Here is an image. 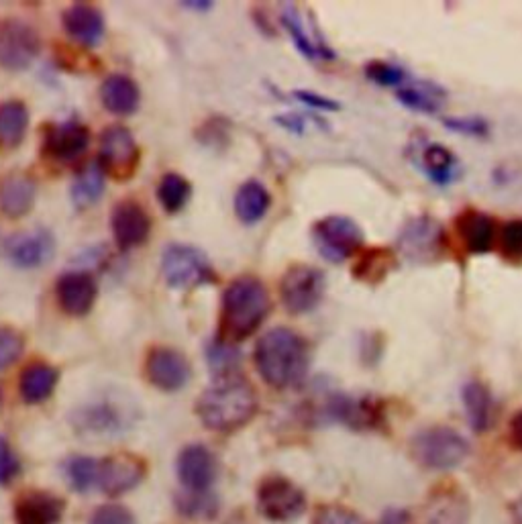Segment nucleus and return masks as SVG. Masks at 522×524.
<instances>
[{
	"instance_id": "72a5a7b5",
	"label": "nucleus",
	"mask_w": 522,
	"mask_h": 524,
	"mask_svg": "<svg viewBox=\"0 0 522 524\" xmlns=\"http://www.w3.org/2000/svg\"><path fill=\"white\" fill-rule=\"evenodd\" d=\"M190 194H192L190 182L184 176L174 174V172L162 176L158 184V200L164 206V211L170 215H176L182 211L190 200Z\"/></svg>"
},
{
	"instance_id": "c03bdc74",
	"label": "nucleus",
	"mask_w": 522,
	"mask_h": 524,
	"mask_svg": "<svg viewBox=\"0 0 522 524\" xmlns=\"http://www.w3.org/2000/svg\"><path fill=\"white\" fill-rule=\"evenodd\" d=\"M447 129L459 133V135H467V137H484L488 133V123L480 117H459V119H447L445 121Z\"/></svg>"
},
{
	"instance_id": "f8f14e48",
	"label": "nucleus",
	"mask_w": 522,
	"mask_h": 524,
	"mask_svg": "<svg viewBox=\"0 0 522 524\" xmlns=\"http://www.w3.org/2000/svg\"><path fill=\"white\" fill-rule=\"evenodd\" d=\"M145 476V463L129 453L111 455L98 461V488L109 494L119 496L133 490Z\"/></svg>"
},
{
	"instance_id": "a878e982",
	"label": "nucleus",
	"mask_w": 522,
	"mask_h": 524,
	"mask_svg": "<svg viewBox=\"0 0 522 524\" xmlns=\"http://www.w3.org/2000/svg\"><path fill=\"white\" fill-rule=\"evenodd\" d=\"M270 206H272V194L257 180L245 182L235 194V215L245 225L259 223L270 211Z\"/></svg>"
},
{
	"instance_id": "7ed1b4c3",
	"label": "nucleus",
	"mask_w": 522,
	"mask_h": 524,
	"mask_svg": "<svg viewBox=\"0 0 522 524\" xmlns=\"http://www.w3.org/2000/svg\"><path fill=\"white\" fill-rule=\"evenodd\" d=\"M272 300L264 282L243 276L233 280L223 292L219 339L239 343L253 335L270 314Z\"/></svg>"
},
{
	"instance_id": "39448f33",
	"label": "nucleus",
	"mask_w": 522,
	"mask_h": 524,
	"mask_svg": "<svg viewBox=\"0 0 522 524\" xmlns=\"http://www.w3.org/2000/svg\"><path fill=\"white\" fill-rule=\"evenodd\" d=\"M162 274L172 288H194L200 284H213L217 274L208 257L192 245L172 243L162 255Z\"/></svg>"
},
{
	"instance_id": "f257e3e1",
	"label": "nucleus",
	"mask_w": 522,
	"mask_h": 524,
	"mask_svg": "<svg viewBox=\"0 0 522 524\" xmlns=\"http://www.w3.org/2000/svg\"><path fill=\"white\" fill-rule=\"evenodd\" d=\"M255 368L266 384L286 390L298 386L308 372L310 353L306 341L286 327H276L255 343Z\"/></svg>"
},
{
	"instance_id": "37998d69",
	"label": "nucleus",
	"mask_w": 522,
	"mask_h": 524,
	"mask_svg": "<svg viewBox=\"0 0 522 524\" xmlns=\"http://www.w3.org/2000/svg\"><path fill=\"white\" fill-rule=\"evenodd\" d=\"M19 471H21L19 457L15 455L9 441L0 437V486L11 484L19 476Z\"/></svg>"
},
{
	"instance_id": "1a4fd4ad",
	"label": "nucleus",
	"mask_w": 522,
	"mask_h": 524,
	"mask_svg": "<svg viewBox=\"0 0 522 524\" xmlns=\"http://www.w3.org/2000/svg\"><path fill=\"white\" fill-rule=\"evenodd\" d=\"M41 51L39 33L19 21L7 19L0 23V68L9 72L27 70Z\"/></svg>"
},
{
	"instance_id": "4be33fe9",
	"label": "nucleus",
	"mask_w": 522,
	"mask_h": 524,
	"mask_svg": "<svg viewBox=\"0 0 522 524\" xmlns=\"http://www.w3.org/2000/svg\"><path fill=\"white\" fill-rule=\"evenodd\" d=\"M66 33L84 47H94L104 37V17L102 13L86 3H76L68 7L62 15Z\"/></svg>"
},
{
	"instance_id": "5701e85b",
	"label": "nucleus",
	"mask_w": 522,
	"mask_h": 524,
	"mask_svg": "<svg viewBox=\"0 0 522 524\" xmlns=\"http://www.w3.org/2000/svg\"><path fill=\"white\" fill-rule=\"evenodd\" d=\"M64 514V502L45 492H29L17 500V524H58Z\"/></svg>"
},
{
	"instance_id": "a211bd4d",
	"label": "nucleus",
	"mask_w": 522,
	"mask_h": 524,
	"mask_svg": "<svg viewBox=\"0 0 522 524\" xmlns=\"http://www.w3.org/2000/svg\"><path fill=\"white\" fill-rule=\"evenodd\" d=\"M74 425L78 427L80 433H86V435L111 437V435L125 431L127 416H125V410L119 408V404L102 400V402H94V404L80 408L74 416Z\"/></svg>"
},
{
	"instance_id": "c85d7f7f",
	"label": "nucleus",
	"mask_w": 522,
	"mask_h": 524,
	"mask_svg": "<svg viewBox=\"0 0 522 524\" xmlns=\"http://www.w3.org/2000/svg\"><path fill=\"white\" fill-rule=\"evenodd\" d=\"M463 406L467 421L474 431L482 433L490 427L492 421V396L482 382H467L463 386Z\"/></svg>"
},
{
	"instance_id": "473e14b6",
	"label": "nucleus",
	"mask_w": 522,
	"mask_h": 524,
	"mask_svg": "<svg viewBox=\"0 0 522 524\" xmlns=\"http://www.w3.org/2000/svg\"><path fill=\"white\" fill-rule=\"evenodd\" d=\"M394 255L386 247H374L365 251L353 268V276L361 282L378 284L386 278V274L392 270Z\"/></svg>"
},
{
	"instance_id": "20e7f679",
	"label": "nucleus",
	"mask_w": 522,
	"mask_h": 524,
	"mask_svg": "<svg viewBox=\"0 0 522 524\" xmlns=\"http://www.w3.org/2000/svg\"><path fill=\"white\" fill-rule=\"evenodd\" d=\"M412 457L427 469H453L469 455V443L457 431L447 427L425 429L410 443Z\"/></svg>"
},
{
	"instance_id": "49530a36",
	"label": "nucleus",
	"mask_w": 522,
	"mask_h": 524,
	"mask_svg": "<svg viewBox=\"0 0 522 524\" xmlns=\"http://www.w3.org/2000/svg\"><path fill=\"white\" fill-rule=\"evenodd\" d=\"M510 439H512V443L522 451V410H518L516 416L512 418V423H510Z\"/></svg>"
},
{
	"instance_id": "603ef678",
	"label": "nucleus",
	"mask_w": 522,
	"mask_h": 524,
	"mask_svg": "<svg viewBox=\"0 0 522 524\" xmlns=\"http://www.w3.org/2000/svg\"><path fill=\"white\" fill-rule=\"evenodd\" d=\"M3 402H5V390L3 384H0V408H3Z\"/></svg>"
},
{
	"instance_id": "f3484780",
	"label": "nucleus",
	"mask_w": 522,
	"mask_h": 524,
	"mask_svg": "<svg viewBox=\"0 0 522 524\" xmlns=\"http://www.w3.org/2000/svg\"><path fill=\"white\" fill-rule=\"evenodd\" d=\"M56 296L60 308L70 317H86L96 302L98 286L88 272H68L60 276Z\"/></svg>"
},
{
	"instance_id": "7c9ffc66",
	"label": "nucleus",
	"mask_w": 522,
	"mask_h": 524,
	"mask_svg": "<svg viewBox=\"0 0 522 524\" xmlns=\"http://www.w3.org/2000/svg\"><path fill=\"white\" fill-rule=\"evenodd\" d=\"M423 164L427 176L439 186L451 184L459 172L457 157L445 145L439 143H433L423 151Z\"/></svg>"
},
{
	"instance_id": "c756f323",
	"label": "nucleus",
	"mask_w": 522,
	"mask_h": 524,
	"mask_svg": "<svg viewBox=\"0 0 522 524\" xmlns=\"http://www.w3.org/2000/svg\"><path fill=\"white\" fill-rule=\"evenodd\" d=\"M104 184H107V174L102 172L100 164L94 162L90 166H84L72 184V200L78 208H88L98 202V198L104 192Z\"/></svg>"
},
{
	"instance_id": "e433bc0d",
	"label": "nucleus",
	"mask_w": 522,
	"mask_h": 524,
	"mask_svg": "<svg viewBox=\"0 0 522 524\" xmlns=\"http://www.w3.org/2000/svg\"><path fill=\"white\" fill-rule=\"evenodd\" d=\"M178 510L190 518H213L217 514V500L208 492H188L178 496Z\"/></svg>"
},
{
	"instance_id": "a19ab883",
	"label": "nucleus",
	"mask_w": 522,
	"mask_h": 524,
	"mask_svg": "<svg viewBox=\"0 0 522 524\" xmlns=\"http://www.w3.org/2000/svg\"><path fill=\"white\" fill-rule=\"evenodd\" d=\"M312 524H363V520L359 514H355L349 508L327 504L315 512V516H312Z\"/></svg>"
},
{
	"instance_id": "dca6fc26",
	"label": "nucleus",
	"mask_w": 522,
	"mask_h": 524,
	"mask_svg": "<svg viewBox=\"0 0 522 524\" xmlns=\"http://www.w3.org/2000/svg\"><path fill=\"white\" fill-rule=\"evenodd\" d=\"M115 241L121 249H133L147 241L151 233V219L145 208L135 200H121L111 215Z\"/></svg>"
},
{
	"instance_id": "f03ea898",
	"label": "nucleus",
	"mask_w": 522,
	"mask_h": 524,
	"mask_svg": "<svg viewBox=\"0 0 522 524\" xmlns=\"http://www.w3.org/2000/svg\"><path fill=\"white\" fill-rule=\"evenodd\" d=\"M257 412V396L253 386L241 376L219 378L204 390L196 402V414L206 429L215 433H231L247 425Z\"/></svg>"
},
{
	"instance_id": "bb28decb",
	"label": "nucleus",
	"mask_w": 522,
	"mask_h": 524,
	"mask_svg": "<svg viewBox=\"0 0 522 524\" xmlns=\"http://www.w3.org/2000/svg\"><path fill=\"white\" fill-rule=\"evenodd\" d=\"M29 127V111L21 100L0 104V149H15L23 143Z\"/></svg>"
},
{
	"instance_id": "cd10ccee",
	"label": "nucleus",
	"mask_w": 522,
	"mask_h": 524,
	"mask_svg": "<svg viewBox=\"0 0 522 524\" xmlns=\"http://www.w3.org/2000/svg\"><path fill=\"white\" fill-rule=\"evenodd\" d=\"M282 23L288 29V33L292 35V41H294V45L298 47L302 56H306L310 60H321V58L333 60L335 58L333 51L321 39L308 35V31L302 23V17L294 7H286V11L282 15Z\"/></svg>"
},
{
	"instance_id": "09e8293b",
	"label": "nucleus",
	"mask_w": 522,
	"mask_h": 524,
	"mask_svg": "<svg viewBox=\"0 0 522 524\" xmlns=\"http://www.w3.org/2000/svg\"><path fill=\"white\" fill-rule=\"evenodd\" d=\"M382 524H406V514L402 510H390L382 518Z\"/></svg>"
},
{
	"instance_id": "de8ad7c7",
	"label": "nucleus",
	"mask_w": 522,
	"mask_h": 524,
	"mask_svg": "<svg viewBox=\"0 0 522 524\" xmlns=\"http://www.w3.org/2000/svg\"><path fill=\"white\" fill-rule=\"evenodd\" d=\"M278 123H282L286 129L296 131V133H302L304 129V121L300 117H278Z\"/></svg>"
},
{
	"instance_id": "6e6552de",
	"label": "nucleus",
	"mask_w": 522,
	"mask_h": 524,
	"mask_svg": "<svg viewBox=\"0 0 522 524\" xmlns=\"http://www.w3.org/2000/svg\"><path fill=\"white\" fill-rule=\"evenodd\" d=\"M327 290V278L321 270L298 264L280 280V298L290 314H306L315 310Z\"/></svg>"
},
{
	"instance_id": "79ce46f5",
	"label": "nucleus",
	"mask_w": 522,
	"mask_h": 524,
	"mask_svg": "<svg viewBox=\"0 0 522 524\" xmlns=\"http://www.w3.org/2000/svg\"><path fill=\"white\" fill-rule=\"evenodd\" d=\"M90 524H137V520L125 506L107 504L94 510Z\"/></svg>"
},
{
	"instance_id": "393cba45",
	"label": "nucleus",
	"mask_w": 522,
	"mask_h": 524,
	"mask_svg": "<svg viewBox=\"0 0 522 524\" xmlns=\"http://www.w3.org/2000/svg\"><path fill=\"white\" fill-rule=\"evenodd\" d=\"M58 370L51 368L49 363L35 361L21 372L19 378V394L23 402L27 404H41L45 402L51 394H54L58 386Z\"/></svg>"
},
{
	"instance_id": "ea45409f",
	"label": "nucleus",
	"mask_w": 522,
	"mask_h": 524,
	"mask_svg": "<svg viewBox=\"0 0 522 524\" xmlns=\"http://www.w3.org/2000/svg\"><path fill=\"white\" fill-rule=\"evenodd\" d=\"M498 247L502 249L504 259L512 264L522 261V221L506 223L498 233Z\"/></svg>"
},
{
	"instance_id": "b1692460",
	"label": "nucleus",
	"mask_w": 522,
	"mask_h": 524,
	"mask_svg": "<svg viewBox=\"0 0 522 524\" xmlns=\"http://www.w3.org/2000/svg\"><path fill=\"white\" fill-rule=\"evenodd\" d=\"M100 100L104 104V109H107L109 113L127 117L139 109L141 92H139V86L129 76L113 74L102 82Z\"/></svg>"
},
{
	"instance_id": "a18cd8bd",
	"label": "nucleus",
	"mask_w": 522,
	"mask_h": 524,
	"mask_svg": "<svg viewBox=\"0 0 522 524\" xmlns=\"http://www.w3.org/2000/svg\"><path fill=\"white\" fill-rule=\"evenodd\" d=\"M294 96H296L300 102L308 104V107H312V109H321V111H339V109H341L335 100H331V98H327V96H321V94H315V92L298 90V92H294Z\"/></svg>"
},
{
	"instance_id": "6ab92c4d",
	"label": "nucleus",
	"mask_w": 522,
	"mask_h": 524,
	"mask_svg": "<svg viewBox=\"0 0 522 524\" xmlns=\"http://www.w3.org/2000/svg\"><path fill=\"white\" fill-rule=\"evenodd\" d=\"M457 235L469 253H488L498 243V225L490 215L465 211L455 221Z\"/></svg>"
},
{
	"instance_id": "aec40b11",
	"label": "nucleus",
	"mask_w": 522,
	"mask_h": 524,
	"mask_svg": "<svg viewBox=\"0 0 522 524\" xmlns=\"http://www.w3.org/2000/svg\"><path fill=\"white\" fill-rule=\"evenodd\" d=\"M37 196L35 180L23 172H11L0 178V213L9 219L25 217Z\"/></svg>"
},
{
	"instance_id": "c9c22d12",
	"label": "nucleus",
	"mask_w": 522,
	"mask_h": 524,
	"mask_svg": "<svg viewBox=\"0 0 522 524\" xmlns=\"http://www.w3.org/2000/svg\"><path fill=\"white\" fill-rule=\"evenodd\" d=\"M66 478L76 492H88L98 486V461L90 457H72L66 463Z\"/></svg>"
},
{
	"instance_id": "423d86ee",
	"label": "nucleus",
	"mask_w": 522,
	"mask_h": 524,
	"mask_svg": "<svg viewBox=\"0 0 522 524\" xmlns=\"http://www.w3.org/2000/svg\"><path fill=\"white\" fill-rule=\"evenodd\" d=\"M141 160L139 145L125 125H111L100 133L98 164L113 180H129L135 176Z\"/></svg>"
},
{
	"instance_id": "4468645a",
	"label": "nucleus",
	"mask_w": 522,
	"mask_h": 524,
	"mask_svg": "<svg viewBox=\"0 0 522 524\" xmlns=\"http://www.w3.org/2000/svg\"><path fill=\"white\" fill-rule=\"evenodd\" d=\"M178 478L188 492H208L217 480V459L204 445H188L178 457Z\"/></svg>"
},
{
	"instance_id": "412c9836",
	"label": "nucleus",
	"mask_w": 522,
	"mask_h": 524,
	"mask_svg": "<svg viewBox=\"0 0 522 524\" xmlns=\"http://www.w3.org/2000/svg\"><path fill=\"white\" fill-rule=\"evenodd\" d=\"M423 524H467L469 502L457 488L435 490L421 516Z\"/></svg>"
},
{
	"instance_id": "58836bf2",
	"label": "nucleus",
	"mask_w": 522,
	"mask_h": 524,
	"mask_svg": "<svg viewBox=\"0 0 522 524\" xmlns=\"http://www.w3.org/2000/svg\"><path fill=\"white\" fill-rule=\"evenodd\" d=\"M25 349V339L11 327H0V372L9 370L19 361Z\"/></svg>"
},
{
	"instance_id": "9b49d317",
	"label": "nucleus",
	"mask_w": 522,
	"mask_h": 524,
	"mask_svg": "<svg viewBox=\"0 0 522 524\" xmlns=\"http://www.w3.org/2000/svg\"><path fill=\"white\" fill-rule=\"evenodd\" d=\"M145 376L155 388L178 392L190 380V363L184 353L172 347H153L145 359Z\"/></svg>"
},
{
	"instance_id": "ddd939ff",
	"label": "nucleus",
	"mask_w": 522,
	"mask_h": 524,
	"mask_svg": "<svg viewBox=\"0 0 522 524\" xmlns=\"http://www.w3.org/2000/svg\"><path fill=\"white\" fill-rule=\"evenodd\" d=\"M54 251L56 241L45 229L23 231L7 241V257L11 259V264L23 270H35L45 266L47 261L54 257Z\"/></svg>"
},
{
	"instance_id": "f704fd0d",
	"label": "nucleus",
	"mask_w": 522,
	"mask_h": 524,
	"mask_svg": "<svg viewBox=\"0 0 522 524\" xmlns=\"http://www.w3.org/2000/svg\"><path fill=\"white\" fill-rule=\"evenodd\" d=\"M206 357H208V365H211V370L219 376H233L237 374V365H239V349L233 343H227L223 339L213 341L211 345L206 347Z\"/></svg>"
},
{
	"instance_id": "0eeeda50",
	"label": "nucleus",
	"mask_w": 522,
	"mask_h": 524,
	"mask_svg": "<svg viewBox=\"0 0 522 524\" xmlns=\"http://www.w3.org/2000/svg\"><path fill=\"white\" fill-rule=\"evenodd\" d=\"M312 241L319 253L331 264H343L351 255L361 249L363 233L361 227L343 215H331L312 227Z\"/></svg>"
},
{
	"instance_id": "2f4dec72",
	"label": "nucleus",
	"mask_w": 522,
	"mask_h": 524,
	"mask_svg": "<svg viewBox=\"0 0 522 524\" xmlns=\"http://www.w3.org/2000/svg\"><path fill=\"white\" fill-rule=\"evenodd\" d=\"M396 96L404 107L427 115L437 113L443 104V90L429 84H416L410 80L396 90Z\"/></svg>"
},
{
	"instance_id": "3c124183",
	"label": "nucleus",
	"mask_w": 522,
	"mask_h": 524,
	"mask_svg": "<svg viewBox=\"0 0 522 524\" xmlns=\"http://www.w3.org/2000/svg\"><path fill=\"white\" fill-rule=\"evenodd\" d=\"M514 518L518 524H522V500L518 504H514Z\"/></svg>"
},
{
	"instance_id": "4c0bfd02",
	"label": "nucleus",
	"mask_w": 522,
	"mask_h": 524,
	"mask_svg": "<svg viewBox=\"0 0 522 524\" xmlns=\"http://www.w3.org/2000/svg\"><path fill=\"white\" fill-rule=\"evenodd\" d=\"M365 76H368V80H372L378 86L396 88V90L402 88L408 82V74L402 68L388 64V62L368 64V66H365Z\"/></svg>"
},
{
	"instance_id": "9d476101",
	"label": "nucleus",
	"mask_w": 522,
	"mask_h": 524,
	"mask_svg": "<svg viewBox=\"0 0 522 524\" xmlns=\"http://www.w3.org/2000/svg\"><path fill=\"white\" fill-rule=\"evenodd\" d=\"M257 508L272 522H290L306 508L304 492L286 478H268L259 486Z\"/></svg>"
},
{
	"instance_id": "2eb2a0df",
	"label": "nucleus",
	"mask_w": 522,
	"mask_h": 524,
	"mask_svg": "<svg viewBox=\"0 0 522 524\" xmlns=\"http://www.w3.org/2000/svg\"><path fill=\"white\" fill-rule=\"evenodd\" d=\"M90 145V129L78 121L51 125L45 131L43 151L56 162H74Z\"/></svg>"
},
{
	"instance_id": "8fccbe9b",
	"label": "nucleus",
	"mask_w": 522,
	"mask_h": 524,
	"mask_svg": "<svg viewBox=\"0 0 522 524\" xmlns=\"http://www.w3.org/2000/svg\"><path fill=\"white\" fill-rule=\"evenodd\" d=\"M180 5H184L186 9H196V11H206L213 7V3H202V0H198V3H180Z\"/></svg>"
}]
</instances>
